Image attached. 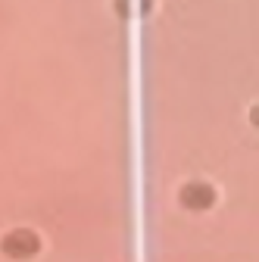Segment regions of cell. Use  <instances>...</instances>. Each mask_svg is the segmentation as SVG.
<instances>
[{"mask_svg": "<svg viewBox=\"0 0 259 262\" xmlns=\"http://www.w3.org/2000/svg\"><path fill=\"white\" fill-rule=\"evenodd\" d=\"M250 122H253V125H256V128H259V103H256V106H253V110H250Z\"/></svg>", "mask_w": 259, "mask_h": 262, "instance_id": "obj_3", "label": "cell"}, {"mask_svg": "<svg viewBox=\"0 0 259 262\" xmlns=\"http://www.w3.org/2000/svg\"><path fill=\"white\" fill-rule=\"evenodd\" d=\"M178 203L187 209V212H206L212 203H215V187L209 181H187L181 190H178Z\"/></svg>", "mask_w": 259, "mask_h": 262, "instance_id": "obj_2", "label": "cell"}, {"mask_svg": "<svg viewBox=\"0 0 259 262\" xmlns=\"http://www.w3.org/2000/svg\"><path fill=\"white\" fill-rule=\"evenodd\" d=\"M38 253H41V234L35 228L16 225V228L0 234V256L10 259V262H31Z\"/></svg>", "mask_w": 259, "mask_h": 262, "instance_id": "obj_1", "label": "cell"}]
</instances>
